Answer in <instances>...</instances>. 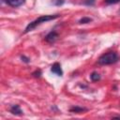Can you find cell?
<instances>
[{"instance_id": "8fae6325", "label": "cell", "mask_w": 120, "mask_h": 120, "mask_svg": "<svg viewBox=\"0 0 120 120\" xmlns=\"http://www.w3.org/2000/svg\"><path fill=\"white\" fill-rule=\"evenodd\" d=\"M95 2H96V0H83L82 1V3L86 6H94Z\"/></svg>"}, {"instance_id": "5b68a950", "label": "cell", "mask_w": 120, "mask_h": 120, "mask_svg": "<svg viewBox=\"0 0 120 120\" xmlns=\"http://www.w3.org/2000/svg\"><path fill=\"white\" fill-rule=\"evenodd\" d=\"M7 4L9 5L10 7H13V8H18L20 6H22L25 0H6Z\"/></svg>"}, {"instance_id": "5bb4252c", "label": "cell", "mask_w": 120, "mask_h": 120, "mask_svg": "<svg viewBox=\"0 0 120 120\" xmlns=\"http://www.w3.org/2000/svg\"><path fill=\"white\" fill-rule=\"evenodd\" d=\"M21 59H22V61L24 62V63H29V62H30V59H29L28 57H26L25 55H22V56H21Z\"/></svg>"}, {"instance_id": "277c9868", "label": "cell", "mask_w": 120, "mask_h": 120, "mask_svg": "<svg viewBox=\"0 0 120 120\" xmlns=\"http://www.w3.org/2000/svg\"><path fill=\"white\" fill-rule=\"evenodd\" d=\"M57 38H58L57 32H55V31H51L50 33H48V34L46 35L45 40H46L47 42H49V43H52V42H54V41L57 39Z\"/></svg>"}, {"instance_id": "52a82bcc", "label": "cell", "mask_w": 120, "mask_h": 120, "mask_svg": "<svg viewBox=\"0 0 120 120\" xmlns=\"http://www.w3.org/2000/svg\"><path fill=\"white\" fill-rule=\"evenodd\" d=\"M86 111H87L86 108L79 107V106H74V107H72V108L69 109V112H75V113H80V112H86Z\"/></svg>"}, {"instance_id": "4fadbf2b", "label": "cell", "mask_w": 120, "mask_h": 120, "mask_svg": "<svg viewBox=\"0 0 120 120\" xmlns=\"http://www.w3.org/2000/svg\"><path fill=\"white\" fill-rule=\"evenodd\" d=\"M32 75H33L34 77H36V78H39V77L41 76V70H40V69H38V70L34 71V72L32 73Z\"/></svg>"}, {"instance_id": "3957f363", "label": "cell", "mask_w": 120, "mask_h": 120, "mask_svg": "<svg viewBox=\"0 0 120 120\" xmlns=\"http://www.w3.org/2000/svg\"><path fill=\"white\" fill-rule=\"evenodd\" d=\"M51 71L52 73H54L55 75L57 76H63V70H62V68H61V65L59 63H54L52 67H51Z\"/></svg>"}, {"instance_id": "ba28073f", "label": "cell", "mask_w": 120, "mask_h": 120, "mask_svg": "<svg viewBox=\"0 0 120 120\" xmlns=\"http://www.w3.org/2000/svg\"><path fill=\"white\" fill-rule=\"evenodd\" d=\"M90 79H91L92 82H98V81H99V80L101 79V77H100V75H99L97 71H94V72L91 73Z\"/></svg>"}, {"instance_id": "9a60e30c", "label": "cell", "mask_w": 120, "mask_h": 120, "mask_svg": "<svg viewBox=\"0 0 120 120\" xmlns=\"http://www.w3.org/2000/svg\"><path fill=\"white\" fill-rule=\"evenodd\" d=\"M112 118H120V116H113Z\"/></svg>"}, {"instance_id": "30bf717a", "label": "cell", "mask_w": 120, "mask_h": 120, "mask_svg": "<svg viewBox=\"0 0 120 120\" xmlns=\"http://www.w3.org/2000/svg\"><path fill=\"white\" fill-rule=\"evenodd\" d=\"M51 3L54 6H62L65 3V0H51Z\"/></svg>"}, {"instance_id": "7a4b0ae2", "label": "cell", "mask_w": 120, "mask_h": 120, "mask_svg": "<svg viewBox=\"0 0 120 120\" xmlns=\"http://www.w3.org/2000/svg\"><path fill=\"white\" fill-rule=\"evenodd\" d=\"M119 57L118 55L114 52H106L104 54H102L98 60V63L101 66H106V65H112V64H114L118 61Z\"/></svg>"}, {"instance_id": "9c48e42d", "label": "cell", "mask_w": 120, "mask_h": 120, "mask_svg": "<svg viewBox=\"0 0 120 120\" xmlns=\"http://www.w3.org/2000/svg\"><path fill=\"white\" fill-rule=\"evenodd\" d=\"M93 20L89 17H82L80 21H79V23L80 24H84V23H88V22H91Z\"/></svg>"}, {"instance_id": "8992f818", "label": "cell", "mask_w": 120, "mask_h": 120, "mask_svg": "<svg viewBox=\"0 0 120 120\" xmlns=\"http://www.w3.org/2000/svg\"><path fill=\"white\" fill-rule=\"evenodd\" d=\"M10 112L14 115H22L23 114V112L22 111V109L20 108L19 105H13L11 108H10Z\"/></svg>"}, {"instance_id": "6da1fadb", "label": "cell", "mask_w": 120, "mask_h": 120, "mask_svg": "<svg viewBox=\"0 0 120 120\" xmlns=\"http://www.w3.org/2000/svg\"><path fill=\"white\" fill-rule=\"evenodd\" d=\"M58 17H59L58 14H54V15H43V16H40V17H38V19H36V20H34L33 22H31L30 23H28V25L26 26L24 32H25V33H28V32L32 31L33 29H35L37 26L40 25L41 23L46 22H49V21H52V20H54V19H57Z\"/></svg>"}, {"instance_id": "7c38bea8", "label": "cell", "mask_w": 120, "mask_h": 120, "mask_svg": "<svg viewBox=\"0 0 120 120\" xmlns=\"http://www.w3.org/2000/svg\"><path fill=\"white\" fill-rule=\"evenodd\" d=\"M104 2H105V4H107V5H114V4L119 3L120 0H105Z\"/></svg>"}]
</instances>
